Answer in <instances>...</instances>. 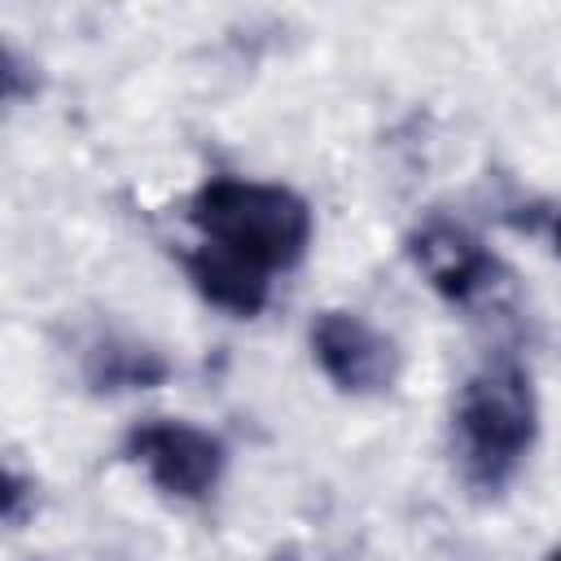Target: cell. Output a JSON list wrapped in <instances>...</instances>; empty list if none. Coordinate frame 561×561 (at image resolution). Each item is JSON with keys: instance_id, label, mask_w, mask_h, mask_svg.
<instances>
[{"instance_id": "277c9868", "label": "cell", "mask_w": 561, "mask_h": 561, "mask_svg": "<svg viewBox=\"0 0 561 561\" xmlns=\"http://www.w3.org/2000/svg\"><path fill=\"white\" fill-rule=\"evenodd\" d=\"M311 355L342 394H381L399 377L394 342L355 311H324L311 324Z\"/></svg>"}, {"instance_id": "3957f363", "label": "cell", "mask_w": 561, "mask_h": 561, "mask_svg": "<svg viewBox=\"0 0 561 561\" xmlns=\"http://www.w3.org/2000/svg\"><path fill=\"white\" fill-rule=\"evenodd\" d=\"M127 456L162 486L167 495L180 500H202L219 473H224V443L210 430H197L188 421H145L127 434Z\"/></svg>"}, {"instance_id": "5b68a950", "label": "cell", "mask_w": 561, "mask_h": 561, "mask_svg": "<svg viewBox=\"0 0 561 561\" xmlns=\"http://www.w3.org/2000/svg\"><path fill=\"white\" fill-rule=\"evenodd\" d=\"M408 254H412V263L425 272V280H430L443 298H451V302H469V298L482 294V289L495 280V272H500L495 254H491L469 228H460V224H451V219H425V224L408 237Z\"/></svg>"}, {"instance_id": "9c48e42d", "label": "cell", "mask_w": 561, "mask_h": 561, "mask_svg": "<svg viewBox=\"0 0 561 561\" xmlns=\"http://www.w3.org/2000/svg\"><path fill=\"white\" fill-rule=\"evenodd\" d=\"M548 561H561V548H557V552H552V557H548Z\"/></svg>"}, {"instance_id": "6da1fadb", "label": "cell", "mask_w": 561, "mask_h": 561, "mask_svg": "<svg viewBox=\"0 0 561 561\" xmlns=\"http://www.w3.org/2000/svg\"><path fill=\"white\" fill-rule=\"evenodd\" d=\"M193 224L202 237L259 272L294 267L311 245V210L285 184L215 175L193 197Z\"/></svg>"}, {"instance_id": "7a4b0ae2", "label": "cell", "mask_w": 561, "mask_h": 561, "mask_svg": "<svg viewBox=\"0 0 561 561\" xmlns=\"http://www.w3.org/2000/svg\"><path fill=\"white\" fill-rule=\"evenodd\" d=\"M535 386L517 359L482 364L456 403V438L465 473L482 486H500L535 443Z\"/></svg>"}, {"instance_id": "ba28073f", "label": "cell", "mask_w": 561, "mask_h": 561, "mask_svg": "<svg viewBox=\"0 0 561 561\" xmlns=\"http://www.w3.org/2000/svg\"><path fill=\"white\" fill-rule=\"evenodd\" d=\"M543 228H548V237H552V245H557V254H561V206H557V210H548Z\"/></svg>"}, {"instance_id": "8992f818", "label": "cell", "mask_w": 561, "mask_h": 561, "mask_svg": "<svg viewBox=\"0 0 561 561\" xmlns=\"http://www.w3.org/2000/svg\"><path fill=\"white\" fill-rule=\"evenodd\" d=\"M184 272L197 285V294L219 311L254 316L267 302V272L250 267L245 259H237V254H228L210 241H202L197 250L184 254Z\"/></svg>"}, {"instance_id": "52a82bcc", "label": "cell", "mask_w": 561, "mask_h": 561, "mask_svg": "<svg viewBox=\"0 0 561 561\" xmlns=\"http://www.w3.org/2000/svg\"><path fill=\"white\" fill-rule=\"evenodd\" d=\"M167 373V364L153 351H136V346H110L101 351V364L92 368V377L110 390V386H149Z\"/></svg>"}]
</instances>
